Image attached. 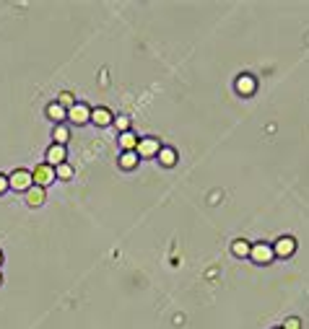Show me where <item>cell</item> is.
<instances>
[{
    "instance_id": "7402d4cb",
    "label": "cell",
    "mask_w": 309,
    "mask_h": 329,
    "mask_svg": "<svg viewBox=\"0 0 309 329\" xmlns=\"http://www.w3.org/2000/svg\"><path fill=\"white\" fill-rule=\"evenodd\" d=\"M0 265H3V252H0Z\"/></svg>"
},
{
    "instance_id": "6da1fadb",
    "label": "cell",
    "mask_w": 309,
    "mask_h": 329,
    "mask_svg": "<svg viewBox=\"0 0 309 329\" xmlns=\"http://www.w3.org/2000/svg\"><path fill=\"white\" fill-rule=\"evenodd\" d=\"M57 177H55V166H50V163H39L34 171H31V182L36 184V187H45L47 189V184H52Z\"/></svg>"
},
{
    "instance_id": "d6986e66",
    "label": "cell",
    "mask_w": 309,
    "mask_h": 329,
    "mask_svg": "<svg viewBox=\"0 0 309 329\" xmlns=\"http://www.w3.org/2000/svg\"><path fill=\"white\" fill-rule=\"evenodd\" d=\"M112 125H117V130H120V133H128V130H130V119L122 114V117H114Z\"/></svg>"
},
{
    "instance_id": "30bf717a",
    "label": "cell",
    "mask_w": 309,
    "mask_h": 329,
    "mask_svg": "<svg viewBox=\"0 0 309 329\" xmlns=\"http://www.w3.org/2000/svg\"><path fill=\"white\" fill-rule=\"evenodd\" d=\"M65 145H50L47 148V163H50V166H60V163H65Z\"/></svg>"
},
{
    "instance_id": "e0dca14e",
    "label": "cell",
    "mask_w": 309,
    "mask_h": 329,
    "mask_svg": "<svg viewBox=\"0 0 309 329\" xmlns=\"http://www.w3.org/2000/svg\"><path fill=\"white\" fill-rule=\"evenodd\" d=\"M47 117H50V119H55V122H63L65 109H63L60 104H50V106H47Z\"/></svg>"
},
{
    "instance_id": "9c48e42d",
    "label": "cell",
    "mask_w": 309,
    "mask_h": 329,
    "mask_svg": "<svg viewBox=\"0 0 309 329\" xmlns=\"http://www.w3.org/2000/svg\"><path fill=\"white\" fill-rule=\"evenodd\" d=\"M91 122L99 125V127H109L114 122V117H112V112L107 106H96V109H91Z\"/></svg>"
},
{
    "instance_id": "44dd1931",
    "label": "cell",
    "mask_w": 309,
    "mask_h": 329,
    "mask_svg": "<svg viewBox=\"0 0 309 329\" xmlns=\"http://www.w3.org/2000/svg\"><path fill=\"white\" fill-rule=\"evenodd\" d=\"M11 189V184H8V177L6 174H0V194H6Z\"/></svg>"
},
{
    "instance_id": "ac0fdd59",
    "label": "cell",
    "mask_w": 309,
    "mask_h": 329,
    "mask_svg": "<svg viewBox=\"0 0 309 329\" xmlns=\"http://www.w3.org/2000/svg\"><path fill=\"white\" fill-rule=\"evenodd\" d=\"M55 177L57 179H73V166H68V163H60V166H55Z\"/></svg>"
},
{
    "instance_id": "4fadbf2b",
    "label": "cell",
    "mask_w": 309,
    "mask_h": 329,
    "mask_svg": "<svg viewBox=\"0 0 309 329\" xmlns=\"http://www.w3.org/2000/svg\"><path fill=\"white\" fill-rule=\"evenodd\" d=\"M250 241H244V238H237L234 244H231V252H234V257H239V259H244V257H250Z\"/></svg>"
},
{
    "instance_id": "8992f818",
    "label": "cell",
    "mask_w": 309,
    "mask_h": 329,
    "mask_svg": "<svg viewBox=\"0 0 309 329\" xmlns=\"http://www.w3.org/2000/svg\"><path fill=\"white\" fill-rule=\"evenodd\" d=\"M24 194H26V205H29V208H42L45 200H47V189L45 187H36V184H31Z\"/></svg>"
},
{
    "instance_id": "2e32d148",
    "label": "cell",
    "mask_w": 309,
    "mask_h": 329,
    "mask_svg": "<svg viewBox=\"0 0 309 329\" xmlns=\"http://www.w3.org/2000/svg\"><path fill=\"white\" fill-rule=\"evenodd\" d=\"M57 104H60L63 109H73V106H75V96H73L70 91H63V94L57 96Z\"/></svg>"
},
{
    "instance_id": "7a4b0ae2",
    "label": "cell",
    "mask_w": 309,
    "mask_h": 329,
    "mask_svg": "<svg viewBox=\"0 0 309 329\" xmlns=\"http://www.w3.org/2000/svg\"><path fill=\"white\" fill-rule=\"evenodd\" d=\"M273 257H276V254H273V246H270V244H265V241L252 244V249H250V259H252V262H257V265H267Z\"/></svg>"
},
{
    "instance_id": "9a60e30c",
    "label": "cell",
    "mask_w": 309,
    "mask_h": 329,
    "mask_svg": "<svg viewBox=\"0 0 309 329\" xmlns=\"http://www.w3.org/2000/svg\"><path fill=\"white\" fill-rule=\"evenodd\" d=\"M52 138H55V143H57V145H65V143L70 140V133H68V127L57 125V127L52 130Z\"/></svg>"
},
{
    "instance_id": "52a82bcc",
    "label": "cell",
    "mask_w": 309,
    "mask_h": 329,
    "mask_svg": "<svg viewBox=\"0 0 309 329\" xmlns=\"http://www.w3.org/2000/svg\"><path fill=\"white\" fill-rule=\"evenodd\" d=\"M68 119L73 125H86V122H91V109L86 104H75L73 109H68Z\"/></svg>"
},
{
    "instance_id": "277c9868",
    "label": "cell",
    "mask_w": 309,
    "mask_h": 329,
    "mask_svg": "<svg viewBox=\"0 0 309 329\" xmlns=\"http://www.w3.org/2000/svg\"><path fill=\"white\" fill-rule=\"evenodd\" d=\"M159 150H161V143H159L156 138H143V140H138V148H135L138 158H151V156H159Z\"/></svg>"
},
{
    "instance_id": "5b68a950",
    "label": "cell",
    "mask_w": 309,
    "mask_h": 329,
    "mask_svg": "<svg viewBox=\"0 0 309 329\" xmlns=\"http://www.w3.org/2000/svg\"><path fill=\"white\" fill-rule=\"evenodd\" d=\"M294 252H296V238H294V236H281V238L273 244V254H276V257H283V259H286V257H291Z\"/></svg>"
},
{
    "instance_id": "ffe728a7",
    "label": "cell",
    "mask_w": 309,
    "mask_h": 329,
    "mask_svg": "<svg viewBox=\"0 0 309 329\" xmlns=\"http://www.w3.org/2000/svg\"><path fill=\"white\" fill-rule=\"evenodd\" d=\"M283 329H301V319L299 316H289L283 321Z\"/></svg>"
},
{
    "instance_id": "8fae6325",
    "label": "cell",
    "mask_w": 309,
    "mask_h": 329,
    "mask_svg": "<svg viewBox=\"0 0 309 329\" xmlns=\"http://www.w3.org/2000/svg\"><path fill=\"white\" fill-rule=\"evenodd\" d=\"M120 145H122V153H128V150H135V148H138V135H135L133 130H128V133H120Z\"/></svg>"
},
{
    "instance_id": "7c38bea8",
    "label": "cell",
    "mask_w": 309,
    "mask_h": 329,
    "mask_svg": "<svg viewBox=\"0 0 309 329\" xmlns=\"http://www.w3.org/2000/svg\"><path fill=\"white\" fill-rule=\"evenodd\" d=\"M138 161H140V158H138V153H135V150H128V153H122V156H120V166H122L125 171H133V169L138 166Z\"/></svg>"
},
{
    "instance_id": "5bb4252c",
    "label": "cell",
    "mask_w": 309,
    "mask_h": 329,
    "mask_svg": "<svg viewBox=\"0 0 309 329\" xmlns=\"http://www.w3.org/2000/svg\"><path fill=\"white\" fill-rule=\"evenodd\" d=\"M159 161H161V166H174V163H177V150L174 148H164L161 145V150H159Z\"/></svg>"
},
{
    "instance_id": "603a6c76",
    "label": "cell",
    "mask_w": 309,
    "mask_h": 329,
    "mask_svg": "<svg viewBox=\"0 0 309 329\" xmlns=\"http://www.w3.org/2000/svg\"><path fill=\"white\" fill-rule=\"evenodd\" d=\"M0 285H3V275H0Z\"/></svg>"
},
{
    "instance_id": "3957f363",
    "label": "cell",
    "mask_w": 309,
    "mask_h": 329,
    "mask_svg": "<svg viewBox=\"0 0 309 329\" xmlns=\"http://www.w3.org/2000/svg\"><path fill=\"white\" fill-rule=\"evenodd\" d=\"M8 184H11V189H16V192H26L34 182H31V171H26V169H16L11 177H8Z\"/></svg>"
},
{
    "instance_id": "cb8c5ba5",
    "label": "cell",
    "mask_w": 309,
    "mask_h": 329,
    "mask_svg": "<svg viewBox=\"0 0 309 329\" xmlns=\"http://www.w3.org/2000/svg\"><path fill=\"white\" fill-rule=\"evenodd\" d=\"M278 329H283V326H278Z\"/></svg>"
},
{
    "instance_id": "ba28073f",
    "label": "cell",
    "mask_w": 309,
    "mask_h": 329,
    "mask_svg": "<svg viewBox=\"0 0 309 329\" xmlns=\"http://www.w3.org/2000/svg\"><path fill=\"white\" fill-rule=\"evenodd\" d=\"M237 91H239L242 96L255 94V91H257V80H255V75H250V73L239 75V78H237Z\"/></svg>"
}]
</instances>
